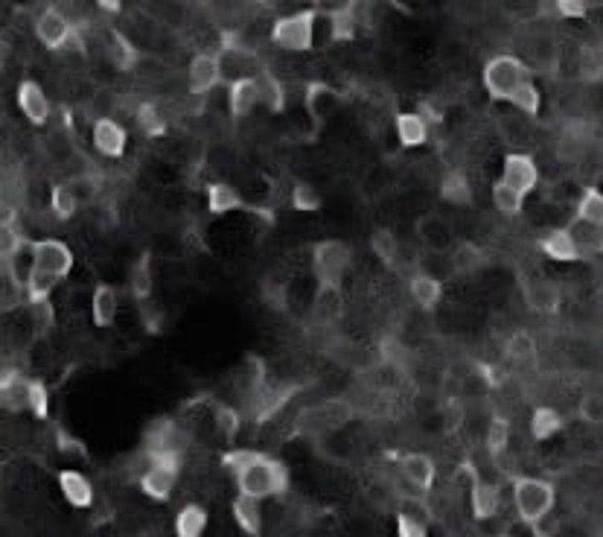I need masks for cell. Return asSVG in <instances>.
I'll return each mask as SVG.
<instances>
[{
  "instance_id": "obj_20",
  "label": "cell",
  "mask_w": 603,
  "mask_h": 537,
  "mask_svg": "<svg viewBox=\"0 0 603 537\" xmlns=\"http://www.w3.org/2000/svg\"><path fill=\"white\" fill-rule=\"evenodd\" d=\"M525 293V304L534 310V313H542V315H551L559 310V286L554 281H545V278H537L522 286Z\"/></svg>"
},
{
  "instance_id": "obj_51",
  "label": "cell",
  "mask_w": 603,
  "mask_h": 537,
  "mask_svg": "<svg viewBox=\"0 0 603 537\" xmlns=\"http://www.w3.org/2000/svg\"><path fill=\"white\" fill-rule=\"evenodd\" d=\"M557 532H559V520H557L554 512L542 514V517H537L534 522H530V534H537V537H554Z\"/></svg>"
},
{
  "instance_id": "obj_21",
  "label": "cell",
  "mask_w": 603,
  "mask_h": 537,
  "mask_svg": "<svg viewBox=\"0 0 603 537\" xmlns=\"http://www.w3.org/2000/svg\"><path fill=\"white\" fill-rule=\"evenodd\" d=\"M231 512L236 526H240L245 534H260L262 532V500L251 497V493H236V500L231 502Z\"/></svg>"
},
{
  "instance_id": "obj_46",
  "label": "cell",
  "mask_w": 603,
  "mask_h": 537,
  "mask_svg": "<svg viewBox=\"0 0 603 537\" xmlns=\"http://www.w3.org/2000/svg\"><path fill=\"white\" fill-rule=\"evenodd\" d=\"M452 260H455V272H475L484 264V254L475 249L472 243H460L455 249V254H452Z\"/></svg>"
},
{
  "instance_id": "obj_33",
  "label": "cell",
  "mask_w": 603,
  "mask_h": 537,
  "mask_svg": "<svg viewBox=\"0 0 603 537\" xmlns=\"http://www.w3.org/2000/svg\"><path fill=\"white\" fill-rule=\"evenodd\" d=\"M50 211L55 214V219H74L79 211V193L74 187V182L55 184L50 190Z\"/></svg>"
},
{
  "instance_id": "obj_42",
  "label": "cell",
  "mask_w": 603,
  "mask_h": 537,
  "mask_svg": "<svg viewBox=\"0 0 603 537\" xmlns=\"http://www.w3.org/2000/svg\"><path fill=\"white\" fill-rule=\"evenodd\" d=\"M30 324H33V330H35L38 336L50 333L53 324H55V310H53V304H50V298H44V301H30Z\"/></svg>"
},
{
  "instance_id": "obj_15",
  "label": "cell",
  "mask_w": 603,
  "mask_h": 537,
  "mask_svg": "<svg viewBox=\"0 0 603 537\" xmlns=\"http://www.w3.org/2000/svg\"><path fill=\"white\" fill-rule=\"evenodd\" d=\"M400 473L405 479V485L426 493L434 488V476H438V467H434L431 456L426 452H409L402 462H400Z\"/></svg>"
},
{
  "instance_id": "obj_49",
  "label": "cell",
  "mask_w": 603,
  "mask_h": 537,
  "mask_svg": "<svg viewBox=\"0 0 603 537\" xmlns=\"http://www.w3.org/2000/svg\"><path fill=\"white\" fill-rule=\"evenodd\" d=\"M557 6V15L559 18H568V21H583L588 15V0H554Z\"/></svg>"
},
{
  "instance_id": "obj_3",
  "label": "cell",
  "mask_w": 603,
  "mask_h": 537,
  "mask_svg": "<svg viewBox=\"0 0 603 537\" xmlns=\"http://www.w3.org/2000/svg\"><path fill=\"white\" fill-rule=\"evenodd\" d=\"M513 502L516 512L522 517V522H534L537 517L554 512L557 502V491L551 482L537 479V476H516L513 479Z\"/></svg>"
},
{
  "instance_id": "obj_34",
  "label": "cell",
  "mask_w": 603,
  "mask_h": 537,
  "mask_svg": "<svg viewBox=\"0 0 603 537\" xmlns=\"http://www.w3.org/2000/svg\"><path fill=\"white\" fill-rule=\"evenodd\" d=\"M204 526H207V512H204L202 505H195V502L184 505L178 512V517H175L178 537H199L204 532Z\"/></svg>"
},
{
  "instance_id": "obj_16",
  "label": "cell",
  "mask_w": 603,
  "mask_h": 537,
  "mask_svg": "<svg viewBox=\"0 0 603 537\" xmlns=\"http://www.w3.org/2000/svg\"><path fill=\"white\" fill-rule=\"evenodd\" d=\"M539 249L545 257L559 260V264H571V260L583 257V249H580V243H578V237H574L571 228H551L539 240Z\"/></svg>"
},
{
  "instance_id": "obj_38",
  "label": "cell",
  "mask_w": 603,
  "mask_h": 537,
  "mask_svg": "<svg viewBox=\"0 0 603 537\" xmlns=\"http://www.w3.org/2000/svg\"><path fill=\"white\" fill-rule=\"evenodd\" d=\"M508 103H510L513 108H519L522 114L537 117L539 108H542V94H539V88L534 85V79H528V82H522V85L513 91V96H510Z\"/></svg>"
},
{
  "instance_id": "obj_17",
  "label": "cell",
  "mask_w": 603,
  "mask_h": 537,
  "mask_svg": "<svg viewBox=\"0 0 603 537\" xmlns=\"http://www.w3.org/2000/svg\"><path fill=\"white\" fill-rule=\"evenodd\" d=\"M30 389L33 377H24L21 371H6L4 383H0V403L6 412H26L30 409Z\"/></svg>"
},
{
  "instance_id": "obj_11",
  "label": "cell",
  "mask_w": 603,
  "mask_h": 537,
  "mask_svg": "<svg viewBox=\"0 0 603 537\" xmlns=\"http://www.w3.org/2000/svg\"><path fill=\"white\" fill-rule=\"evenodd\" d=\"M501 182H508L510 187H516L519 193H534L539 184V170L537 161L525 155V153H510L501 164Z\"/></svg>"
},
{
  "instance_id": "obj_40",
  "label": "cell",
  "mask_w": 603,
  "mask_h": 537,
  "mask_svg": "<svg viewBox=\"0 0 603 537\" xmlns=\"http://www.w3.org/2000/svg\"><path fill=\"white\" fill-rule=\"evenodd\" d=\"M484 444H487L489 459H493V462L501 459V452L508 450V444H510V423H508V418H493V421H489Z\"/></svg>"
},
{
  "instance_id": "obj_36",
  "label": "cell",
  "mask_w": 603,
  "mask_h": 537,
  "mask_svg": "<svg viewBox=\"0 0 603 537\" xmlns=\"http://www.w3.org/2000/svg\"><path fill=\"white\" fill-rule=\"evenodd\" d=\"M493 204L504 216H519L522 214V204H525V193H519L508 182H496L493 184Z\"/></svg>"
},
{
  "instance_id": "obj_25",
  "label": "cell",
  "mask_w": 603,
  "mask_h": 537,
  "mask_svg": "<svg viewBox=\"0 0 603 537\" xmlns=\"http://www.w3.org/2000/svg\"><path fill=\"white\" fill-rule=\"evenodd\" d=\"M108 59H111V65H114L120 74H132V71H137V65H140V59H143V56H140V50L134 47L132 38H125L120 30H111Z\"/></svg>"
},
{
  "instance_id": "obj_30",
  "label": "cell",
  "mask_w": 603,
  "mask_h": 537,
  "mask_svg": "<svg viewBox=\"0 0 603 537\" xmlns=\"http://www.w3.org/2000/svg\"><path fill=\"white\" fill-rule=\"evenodd\" d=\"M397 137L402 146H423L429 137V126L423 114L417 112H400L397 114Z\"/></svg>"
},
{
  "instance_id": "obj_19",
  "label": "cell",
  "mask_w": 603,
  "mask_h": 537,
  "mask_svg": "<svg viewBox=\"0 0 603 537\" xmlns=\"http://www.w3.org/2000/svg\"><path fill=\"white\" fill-rule=\"evenodd\" d=\"M260 105V88L254 76L233 79L228 88V112L231 117H245Z\"/></svg>"
},
{
  "instance_id": "obj_7",
  "label": "cell",
  "mask_w": 603,
  "mask_h": 537,
  "mask_svg": "<svg viewBox=\"0 0 603 537\" xmlns=\"http://www.w3.org/2000/svg\"><path fill=\"white\" fill-rule=\"evenodd\" d=\"M222 59L219 53H195L190 67H187V82H190V94L204 96L213 91L222 82Z\"/></svg>"
},
{
  "instance_id": "obj_35",
  "label": "cell",
  "mask_w": 603,
  "mask_h": 537,
  "mask_svg": "<svg viewBox=\"0 0 603 537\" xmlns=\"http://www.w3.org/2000/svg\"><path fill=\"white\" fill-rule=\"evenodd\" d=\"M504 353L513 363H530L537 356V339L528 333V330H513L504 342Z\"/></svg>"
},
{
  "instance_id": "obj_29",
  "label": "cell",
  "mask_w": 603,
  "mask_h": 537,
  "mask_svg": "<svg viewBox=\"0 0 603 537\" xmlns=\"http://www.w3.org/2000/svg\"><path fill=\"white\" fill-rule=\"evenodd\" d=\"M257 79V88H260V103L269 108V112H274V114H280L286 108V88H283V82H280L272 71H262L254 76Z\"/></svg>"
},
{
  "instance_id": "obj_39",
  "label": "cell",
  "mask_w": 603,
  "mask_h": 537,
  "mask_svg": "<svg viewBox=\"0 0 603 537\" xmlns=\"http://www.w3.org/2000/svg\"><path fill=\"white\" fill-rule=\"evenodd\" d=\"M578 219L588 225L603 228V193L598 187H586L578 202Z\"/></svg>"
},
{
  "instance_id": "obj_1",
  "label": "cell",
  "mask_w": 603,
  "mask_h": 537,
  "mask_svg": "<svg viewBox=\"0 0 603 537\" xmlns=\"http://www.w3.org/2000/svg\"><path fill=\"white\" fill-rule=\"evenodd\" d=\"M233 479H236V488H240L242 493H251V497H260V500L280 497V493L289 491L286 464L265 456V452H257L254 462L245 464Z\"/></svg>"
},
{
  "instance_id": "obj_48",
  "label": "cell",
  "mask_w": 603,
  "mask_h": 537,
  "mask_svg": "<svg viewBox=\"0 0 603 537\" xmlns=\"http://www.w3.org/2000/svg\"><path fill=\"white\" fill-rule=\"evenodd\" d=\"M137 123L143 126L146 134H161L163 132V120H161L158 108L152 105V103H143V105L137 108Z\"/></svg>"
},
{
  "instance_id": "obj_14",
  "label": "cell",
  "mask_w": 603,
  "mask_h": 537,
  "mask_svg": "<svg viewBox=\"0 0 603 537\" xmlns=\"http://www.w3.org/2000/svg\"><path fill=\"white\" fill-rule=\"evenodd\" d=\"M467 471H470V476H472V497H470V500H472V514L479 517V520L496 517L499 505H501L499 485H496V482L484 479L472 464H467Z\"/></svg>"
},
{
  "instance_id": "obj_10",
  "label": "cell",
  "mask_w": 603,
  "mask_h": 537,
  "mask_svg": "<svg viewBox=\"0 0 603 537\" xmlns=\"http://www.w3.org/2000/svg\"><path fill=\"white\" fill-rule=\"evenodd\" d=\"M74 30H76V24H70L64 12H59L55 6L44 9L35 21V35L47 50H64Z\"/></svg>"
},
{
  "instance_id": "obj_45",
  "label": "cell",
  "mask_w": 603,
  "mask_h": 537,
  "mask_svg": "<svg viewBox=\"0 0 603 537\" xmlns=\"http://www.w3.org/2000/svg\"><path fill=\"white\" fill-rule=\"evenodd\" d=\"M213 418H216V430H219V435H222V438H228V442H233L236 433H240V426H242L240 412H236L233 406L219 403L216 412H213Z\"/></svg>"
},
{
  "instance_id": "obj_53",
  "label": "cell",
  "mask_w": 603,
  "mask_h": 537,
  "mask_svg": "<svg viewBox=\"0 0 603 537\" xmlns=\"http://www.w3.org/2000/svg\"><path fill=\"white\" fill-rule=\"evenodd\" d=\"M96 6L103 12H120L123 9V0H96Z\"/></svg>"
},
{
  "instance_id": "obj_37",
  "label": "cell",
  "mask_w": 603,
  "mask_h": 537,
  "mask_svg": "<svg viewBox=\"0 0 603 537\" xmlns=\"http://www.w3.org/2000/svg\"><path fill=\"white\" fill-rule=\"evenodd\" d=\"M371 249H373V254L380 257L385 266H394L397 257H400V240H397V234L390 231V228H376L373 237H371Z\"/></svg>"
},
{
  "instance_id": "obj_32",
  "label": "cell",
  "mask_w": 603,
  "mask_h": 537,
  "mask_svg": "<svg viewBox=\"0 0 603 537\" xmlns=\"http://www.w3.org/2000/svg\"><path fill=\"white\" fill-rule=\"evenodd\" d=\"M559 430H563V415L554 406H537L534 415H530V435L537 442H549Z\"/></svg>"
},
{
  "instance_id": "obj_52",
  "label": "cell",
  "mask_w": 603,
  "mask_h": 537,
  "mask_svg": "<svg viewBox=\"0 0 603 537\" xmlns=\"http://www.w3.org/2000/svg\"><path fill=\"white\" fill-rule=\"evenodd\" d=\"M580 418L588 421V423H600V421H603V403H600V397H595V394H586V397H583V401H580Z\"/></svg>"
},
{
  "instance_id": "obj_28",
  "label": "cell",
  "mask_w": 603,
  "mask_h": 537,
  "mask_svg": "<svg viewBox=\"0 0 603 537\" xmlns=\"http://www.w3.org/2000/svg\"><path fill=\"white\" fill-rule=\"evenodd\" d=\"M440 199L455 204V208H470L472 204V187H470V178L460 173V170H449L440 182Z\"/></svg>"
},
{
  "instance_id": "obj_31",
  "label": "cell",
  "mask_w": 603,
  "mask_h": 537,
  "mask_svg": "<svg viewBox=\"0 0 603 537\" xmlns=\"http://www.w3.org/2000/svg\"><path fill=\"white\" fill-rule=\"evenodd\" d=\"M129 289H132V295H134V301H149V295H152V289H155V274H152V257L149 254H140L137 257V264L132 266V272H129Z\"/></svg>"
},
{
  "instance_id": "obj_2",
  "label": "cell",
  "mask_w": 603,
  "mask_h": 537,
  "mask_svg": "<svg viewBox=\"0 0 603 537\" xmlns=\"http://www.w3.org/2000/svg\"><path fill=\"white\" fill-rule=\"evenodd\" d=\"M315 21H318V9H298L292 15L277 18L272 26V41L280 50L310 53L315 45Z\"/></svg>"
},
{
  "instance_id": "obj_43",
  "label": "cell",
  "mask_w": 603,
  "mask_h": 537,
  "mask_svg": "<svg viewBox=\"0 0 603 537\" xmlns=\"http://www.w3.org/2000/svg\"><path fill=\"white\" fill-rule=\"evenodd\" d=\"M292 204L303 214H315L321 211V193L310 182H298L292 187Z\"/></svg>"
},
{
  "instance_id": "obj_26",
  "label": "cell",
  "mask_w": 603,
  "mask_h": 537,
  "mask_svg": "<svg viewBox=\"0 0 603 537\" xmlns=\"http://www.w3.org/2000/svg\"><path fill=\"white\" fill-rule=\"evenodd\" d=\"M59 488L64 493V500L74 508H88L94 502V485L88 476H82L79 471H62L59 473Z\"/></svg>"
},
{
  "instance_id": "obj_8",
  "label": "cell",
  "mask_w": 603,
  "mask_h": 537,
  "mask_svg": "<svg viewBox=\"0 0 603 537\" xmlns=\"http://www.w3.org/2000/svg\"><path fill=\"white\" fill-rule=\"evenodd\" d=\"M350 418H353V409H350L347 401H324L312 409H306L301 415V423L306 430H318V433H332L344 426Z\"/></svg>"
},
{
  "instance_id": "obj_13",
  "label": "cell",
  "mask_w": 603,
  "mask_h": 537,
  "mask_svg": "<svg viewBox=\"0 0 603 537\" xmlns=\"http://www.w3.org/2000/svg\"><path fill=\"white\" fill-rule=\"evenodd\" d=\"M18 108L33 126H44V123L50 120V100L35 79H24L18 85Z\"/></svg>"
},
{
  "instance_id": "obj_27",
  "label": "cell",
  "mask_w": 603,
  "mask_h": 537,
  "mask_svg": "<svg viewBox=\"0 0 603 537\" xmlns=\"http://www.w3.org/2000/svg\"><path fill=\"white\" fill-rule=\"evenodd\" d=\"M303 103H306V112L315 117V123H321L335 105H339V94H335L330 85H324V82H310V85H306Z\"/></svg>"
},
{
  "instance_id": "obj_47",
  "label": "cell",
  "mask_w": 603,
  "mask_h": 537,
  "mask_svg": "<svg viewBox=\"0 0 603 537\" xmlns=\"http://www.w3.org/2000/svg\"><path fill=\"white\" fill-rule=\"evenodd\" d=\"M30 412L38 418V421H44L47 415H50V392H47V385L41 383L38 377H33V389H30Z\"/></svg>"
},
{
  "instance_id": "obj_41",
  "label": "cell",
  "mask_w": 603,
  "mask_h": 537,
  "mask_svg": "<svg viewBox=\"0 0 603 537\" xmlns=\"http://www.w3.org/2000/svg\"><path fill=\"white\" fill-rule=\"evenodd\" d=\"M356 26H359V21H356L353 12H350L347 4L341 9L330 12V38L332 41H350L356 35Z\"/></svg>"
},
{
  "instance_id": "obj_5",
  "label": "cell",
  "mask_w": 603,
  "mask_h": 537,
  "mask_svg": "<svg viewBox=\"0 0 603 537\" xmlns=\"http://www.w3.org/2000/svg\"><path fill=\"white\" fill-rule=\"evenodd\" d=\"M350 264H353V252L341 240H321L312 245V272L318 286H341Z\"/></svg>"
},
{
  "instance_id": "obj_23",
  "label": "cell",
  "mask_w": 603,
  "mask_h": 537,
  "mask_svg": "<svg viewBox=\"0 0 603 537\" xmlns=\"http://www.w3.org/2000/svg\"><path fill=\"white\" fill-rule=\"evenodd\" d=\"M117 310H120L117 289L111 286V283H96L94 298H91L94 324H96V327H111V324H114V319H117Z\"/></svg>"
},
{
  "instance_id": "obj_4",
  "label": "cell",
  "mask_w": 603,
  "mask_h": 537,
  "mask_svg": "<svg viewBox=\"0 0 603 537\" xmlns=\"http://www.w3.org/2000/svg\"><path fill=\"white\" fill-rule=\"evenodd\" d=\"M481 79H484V91L493 96V100H510L513 91L530 79V71L522 59L501 53V56H493L484 65Z\"/></svg>"
},
{
  "instance_id": "obj_6",
  "label": "cell",
  "mask_w": 603,
  "mask_h": 537,
  "mask_svg": "<svg viewBox=\"0 0 603 537\" xmlns=\"http://www.w3.org/2000/svg\"><path fill=\"white\" fill-rule=\"evenodd\" d=\"M33 252H35V269L55 274L59 281H64L70 272H74V252L70 245L55 240V237H44V240H33Z\"/></svg>"
},
{
  "instance_id": "obj_50",
  "label": "cell",
  "mask_w": 603,
  "mask_h": 537,
  "mask_svg": "<svg viewBox=\"0 0 603 537\" xmlns=\"http://www.w3.org/2000/svg\"><path fill=\"white\" fill-rule=\"evenodd\" d=\"M254 456H257V450H245V447H236V450H231L228 456H224V467H228V471L236 476L242 471L245 464H251L254 462Z\"/></svg>"
},
{
  "instance_id": "obj_9",
  "label": "cell",
  "mask_w": 603,
  "mask_h": 537,
  "mask_svg": "<svg viewBox=\"0 0 603 537\" xmlns=\"http://www.w3.org/2000/svg\"><path fill=\"white\" fill-rule=\"evenodd\" d=\"M429 522H431V508L426 505V500L405 493L397 508V532L402 537H423L429 532Z\"/></svg>"
},
{
  "instance_id": "obj_22",
  "label": "cell",
  "mask_w": 603,
  "mask_h": 537,
  "mask_svg": "<svg viewBox=\"0 0 603 537\" xmlns=\"http://www.w3.org/2000/svg\"><path fill=\"white\" fill-rule=\"evenodd\" d=\"M409 293H411L414 304L420 310H434V307L440 304V298H443V286H440L438 278H434V274L417 269L409 278Z\"/></svg>"
},
{
  "instance_id": "obj_44",
  "label": "cell",
  "mask_w": 603,
  "mask_h": 537,
  "mask_svg": "<svg viewBox=\"0 0 603 537\" xmlns=\"http://www.w3.org/2000/svg\"><path fill=\"white\" fill-rule=\"evenodd\" d=\"M55 283H59V278H55V274L35 269L30 283H26V304H30V301H44V298H50Z\"/></svg>"
},
{
  "instance_id": "obj_24",
  "label": "cell",
  "mask_w": 603,
  "mask_h": 537,
  "mask_svg": "<svg viewBox=\"0 0 603 537\" xmlns=\"http://www.w3.org/2000/svg\"><path fill=\"white\" fill-rule=\"evenodd\" d=\"M242 208H248V204H245V199L240 196V190L236 187L224 184V182L207 184V211L213 216H224V214L242 211Z\"/></svg>"
},
{
  "instance_id": "obj_12",
  "label": "cell",
  "mask_w": 603,
  "mask_h": 537,
  "mask_svg": "<svg viewBox=\"0 0 603 537\" xmlns=\"http://www.w3.org/2000/svg\"><path fill=\"white\" fill-rule=\"evenodd\" d=\"M417 240L426 245L429 252H449L455 243V234L449 219L440 214H426L417 219Z\"/></svg>"
},
{
  "instance_id": "obj_18",
  "label": "cell",
  "mask_w": 603,
  "mask_h": 537,
  "mask_svg": "<svg viewBox=\"0 0 603 537\" xmlns=\"http://www.w3.org/2000/svg\"><path fill=\"white\" fill-rule=\"evenodd\" d=\"M94 146L105 158H120L125 153V129L111 117L94 120Z\"/></svg>"
}]
</instances>
